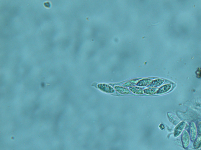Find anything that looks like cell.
I'll list each match as a JSON object with an SVG mask.
<instances>
[{
    "label": "cell",
    "mask_w": 201,
    "mask_h": 150,
    "mask_svg": "<svg viewBox=\"0 0 201 150\" xmlns=\"http://www.w3.org/2000/svg\"></svg>",
    "instance_id": "5bb4252c"
},
{
    "label": "cell",
    "mask_w": 201,
    "mask_h": 150,
    "mask_svg": "<svg viewBox=\"0 0 201 150\" xmlns=\"http://www.w3.org/2000/svg\"><path fill=\"white\" fill-rule=\"evenodd\" d=\"M151 79H144L141 80L140 81H138L137 83L138 86H148L151 83Z\"/></svg>",
    "instance_id": "ba28073f"
},
{
    "label": "cell",
    "mask_w": 201,
    "mask_h": 150,
    "mask_svg": "<svg viewBox=\"0 0 201 150\" xmlns=\"http://www.w3.org/2000/svg\"><path fill=\"white\" fill-rule=\"evenodd\" d=\"M182 141L184 148L185 149L187 148L189 145L190 136L188 132L185 130L183 131L182 133Z\"/></svg>",
    "instance_id": "7a4b0ae2"
},
{
    "label": "cell",
    "mask_w": 201,
    "mask_h": 150,
    "mask_svg": "<svg viewBox=\"0 0 201 150\" xmlns=\"http://www.w3.org/2000/svg\"><path fill=\"white\" fill-rule=\"evenodd\" d=\"M197 131L198 136H201V121L200 122L198 125Z\"/></svg>",
    "instance_id": "4fadbf2b"
},
{
    "label": "cell",
    "mask_w": 201,
    "mask_h": 150,
    "mask_svg": "<svg viewBox=\"0 0 201 150\" xmlns=\"http://www.w3.org/2000/svg\"><path fill=\"white\" fill-rule=\"evenodd\" d=\"M158 91V89L156 88H150L146 89L144 90H143V92L147 95H155L157 94V92Z\"/></svg>",
    "instance_id": "30bf717a"
},
{
    "label": "cell",
    "mask_w": 201,
    "mask_h": 150,
    "mask_svg": "<svg viewBox=\"0 0 201 150\" xmlns=\"http://www.w3.org/2000/svg\"><path fill=\"white\" fill-rule=\"evenodd\" d=\"M115 89L118 92L121 94L128 95L131 94V92L129 89L126 88L125 87H120V86H115Z\"/></svg>",
    "instance_id": "5b68a950"
},
{
    "label": "cell",
    "mask_w": 201,
    "mask_h": 150,
    "mask_svg": "<svg viewBox=\"0 0 201 150\" xmlns=\"http://www.w3.org/2000/svg\"><path fill=\"white\" fill-rule=\"evenodd\" d=\"M138 80H139V79H136L132 80H130L129 81H128L126 83H124V84H123V86H124V87H130L133 86V87L134 85L137 84L136 83H137L138 82Z\"/></svg>",
    "instance_id": "8fae6325"
},
{
    "label": "cell",
    "mask_w": 201,
    "mask_h": 150,
    "mask_svg": "<svg viewBox=\"0 0 201 150\" xmlns=\"http://www.w3.org/2000/svg\"><path fill=\"white\" fill-rule=\"evenodd\" d=\"M130 91H131L132 92L137 95H142L143 94V91L141 88L138 87H130Z\"/></svg>",
    "instance_id": "9c48e42d"
},
{
    "label": "cell",
    "mask_w": 201,
    "mask_h": 150,
    "mask_svg": "<svg viewBox=\"0 0 201 150\" xmlns=\"http://www.w3.org/2000/svg\"><path fill=\"white\" fill-rule=\"evenodd\" d=\"M189 133L190 138L191 141H194L197 138L198 134L197 128L196 127L195 123L194 122H191L189 128Z\"/></svg>",
    "instance_id": "6da1fadb"
},
{
    "label": "cell",
    "mask_w": 201,
    "mask_h": 150,
    "mask_svg": "<svg viewBox=\"0 0 201 150\" xmlns=\"http://www.w3.org/2000/svg\"><path fill=\"white\" fill-rule=\"evenodd\" d=\"M98 87L100 90L107 93H112L115 92L114 89L112 87L106 84H99L98 85Z\"/></svg>",
    "instance_id": "277c9868"
},
{
    "label": "cell",
    "mask_w": 201,
    "mask_h": 150,
    "mask_svg": "<svg viewBox=\"0 0 201 150\" xmlns=\"http://www.w3.org/2000/svg\"><path fill=\"white\" fill-rule=\"evenodd\" d=\"M163 83H164V81L162 79H157V80H155L154 81H153L148 86V87H150V88H155V87H158Z\"/></svg>",
    "instance_id": "52a82bcc"
},
{
    "label": "cell",
    "mask_w": 201,
    "mask_h": 150,
    "mask_svg": "<svg viewBox=\"0 0 201 150\" xmlns=\"http://www.w3.org/2000/svg\"><path fill=\"white\" fill-rule=\"evenodd\" d=\"M171 88H172V85L170 84H166V85H164L158 89L157 94H161L165 93L170 90Z\"/></svg>",
    "instance_id": "8992f818"
},
{
    "label": "cell",
    "mask_w": 201,
    "mask_h": 150,
    "mask_svg": "<svg viewBox=\"0 0 201 150\" xmlns=\"http://www.w3.org/2000/svg\"><path fill=\"white\" fill-rule=\"evenodd\" d=\"M186 126V123L185 122H180L176 126L174 130V136L177 137L182 133V131H183L185 127Z\"/></svg>",
    "instance_id": "3957f363"
},
{
    "label": "cell",
    "mask_w": 201,
    "mask_h": 150,
    "mask_svg": "<svg viewBox=\"0 0 201 150\" xmlns=\"http://www.w3.org/2000/svg\"><path fill=\"white\" fill-rule=\"evenodd\" d=\"M201 146V136H198L193 143V147L195 149H198Z\"/></svg>",
    "instance_id": "7c38bea8"
}]
</instances>
